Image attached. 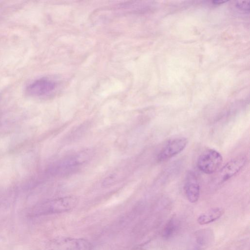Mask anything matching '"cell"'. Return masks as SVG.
<instances>
[{
  "label": "cell",
  "instance_id": "cell-5",
  "mask_svg": "<svg viewBox=\"0 0 250 250\" xmlns=\"http://www.w3.org/2000/svg\"><path fill=\"white\" fill-rule=\"evenodd\" d=\"M222 162L223 157L220 153L215 149H208L199 156L197 166L202 172L210 174L219 169Z\"/></svg>",
  "mask_w": 250,
  "mask_h": 250
},
{
  "label": "cell",
  "instance_id": "cell-8",
  "mask_svg": "<svg viewBox=\"0 0 250 250\" xmlns=\"http://www.w3.org/2000/svg\"><path fill=\"white\" fill-rule=\"evenodd\" d=\"M200 184L195 173L188 171L186 176L184 191L188 200L192 203L198 201L200 196Z\"/></svg>",
  "mask_w": 250,
  "mask_h": 250
},
{
  "label": "cell",
  "instance_id": "cell-12",
  "mask_svg": "<svg viewBox=\"0 0 250 250\" xmlns=\"http://www.w3.org/2000/svg\"><path fill=\"white\" fill-rule=\"evenodd\" d=\"M236 6L238 8L241 10L245 11H249V1H238L236 4Z\"/></svg>",
  "mask_w": 250,
  "mask_h": 250
},
{
  "label": "cell",
  "instance_id": "cell-2",
  "mask_svg": "<svg viewBox=\"0 0 250 250\" xmlns=\"http://www.w3.org/2000/svg\"><path fill=\"white\" fill-rule=\"evenodd\" d=\"M247 162V156L240 155L227 162L216 175L213 181V186H219L233 177L244 167Z\"/></svg>",
  "mask_w": 250,
  "mask_h": 250
},
{
  "label": "cell",
  "instance_id": "cell-7",
  "mask_svg": "<svg viewBox=\"0 0 250 250\" xmlns=\"http://www.w3.org/2000/svg\"><path fill=\"white\" fill-rule=\"evenodd\" d=\"M187 144V139L183 137L169 140L158 153V161L164 162L176 156L185 148Z\"/></svg>",
  "mask_w": 250,
  "mask_h": 250
},
{
  "label": "cell",
  "instance_id": "cell-4",
  "mask_svg": "<svg viewBox=\"0 0 250 250\" xmlns=\"http://www.w3.org/2000/svg\"><path fill=\"white\" fill-rule=\"evenodd\" d=\"M92 245L87 240L62 237L50 241L45 250H91Z\"/></svg>",
  "mask_w": 250,
  "mask_h": 250
},
{
  "label": "cell",
  "instance_id": "cell-10",
  "mask_svg": "<svg viewBox=\"0 0 250 250\" xmlns=\"http://www.w3.org/2000/svg\"><path fill=\"white\" fill-rule=\"evenodd\" d=\"M224 210L221 208H214L201 214L197 218V222L201 225L212 223L219 219L224 214Z\"/></svg>",
  "mask_w": 250,
  "mask_h": 250
},
{
  "label": "cell",
  "instance_id": "cell-11",
  "mask_svg": "<svg viewBox=\"0 0 250 250\" xmlns=\"http://www.w3.org/2000/svg\"><path fill=\"white\" fill-rule=\"evenodd\" d=\"M179 221L176 216L171 217L165 225L162 232V237L166 240L172 238L178 231Z\"/></svg>",
  "mask_w": 250,
  "mask_h": 250
},
{
  "label": "cell",
  "instance_id": "cell-9",
  "mask_svg": "<svg viewBox=\"0 0 250 250\" xmlns=\"http://www.w3.org/2000/svg\"><path fill=\"white\" fill-rule=\"evenodd\" d=\"M213 240L214 234L210 229L198 230L194 235L192 250H204L211 245Z\"/></svg>",
  "mask_w": 250,
  "mask_h": 250
},
{
  "label": "cell",
  "instance_id": "cell-6",
  "mask_svg": "<svg viewBox=\"0 0 250 250\" xmlns=\"http://www.w3.org/2000/svg\"><path fill=\"white\" fill-rule=\"evenodd\" d=\"M56 87V82L48 78L42 77L29 83L26 87L25 91L30 96L41 98L51 94Z\"/></svg>",
  "mask_w": 250,
  "mask_h": 250
},
{
  "label": "cell",
  "instance_id": "cell-1",
  "mask_svg": "<svg viewBox=\"0 0 250 250\" xmlns=\"http://www.w3.org/2000/svg\"><path fill=\"white\" fill-rule=\"evenodd\" d=\"M78 201L74 196L47 200L36 205L31 210V214L36 216L65 212L75 208Z\"/></svg>",
  "mask_w": 250,
  "mask_h": 250
},
{
  "label": "cell",
  "instance_id": "cell-3",
  "mask_svg": "<svg viewBox=\"0 0 250 250\" xmlns=\"http://www.w3.org/2000/svg\"><path fill=\"white\" fill-rule=\"evenodd\" d=\"M93 154L91 150L85 149L72 154L59 162L55 171L62 174L72 172L87 163L92 157Z\"/></svg>",
  "mask_w": 250,
  "mask_h": 250
}]
</instances>
